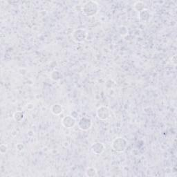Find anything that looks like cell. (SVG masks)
I'll return each mask as SVG.
<instances>
[{"mask_svg": "<svg viewBox=\"0 0 177 177\" xmlns=\"http://www.w3.org/2000/svg\"><path fill=\"white\" fill-rule=\"evenodd\" d=\"M99 5L95 1H89L84 4L82 8L83 14L87 17H93L99 11Z\"/></svg>", "mask_w": 177, "mask_h": 177, "instance_id": "obj_1", "label": "cell"}, {"mask_svg": "<svg viewBox=\"0 0 177 177\" xmlns=\"http://www.w3.org/2000/svg\"><path fill=\"white\" fill-rule=\"evenodd\" d=\"M113 149L118 153H121L125 151L127 147V141L122 137H118L115 138L112 143Z\"/></svg>", "mask_w": 177, "mask_h": 177, "instance_id": "obj_2", "label": "cell"}, {"mask_svg": "<svg viewBox=\"0 0 177 177\" xmlns=\"http://www.w3.org/2000/svg\"><path fill=\"white\" fill-rule=\"evenodd\" d=\"M88 33L85 29L83 28H78L75 30L72 33V38L76 42H83L85 39H87Z\"/></svg>", "mask_w": 177, "mask_h": 177, "instance_id": "obj_3", "label": "cell"}, {"mask_svg": "<svg viewBox=\"0 0 177 177\" xmlns=\"http://www.w3.org/2000/svg\"><path fill=\"white\" fill-rule=\"evenodd\" d=\"M96 115L98 119L101 120H106L109 118L111 113L108 107L105 106H101L96 111Z\"/></svg>", "mask_w": 177, "mask_h": 177, "instance_id": "obj_4", "label": "cell"}, {"mask_svg": "<svg viewBox=\"0 0 177 177\" xmlns=\"http://www.w3.org/2000/svg\"><path fill=\"white\" fill-rule=\"evenodd\" d=\"M77 126L82 131H87L92 127V121L89 118L83 117L79 120L78 123H77Z\"/></svg>", "mask_w": 177, "mask_h": 177, "instance_id": "obj_5", "label": "cell"}, {"mask_svg": "<svg viewBox=\"0 0 177 177\" xmlns=\"http://www.w3.org/2000/svg\"><path fill=\"white\" fill-rule=\"evenodd\" d=\"M105 146L104 145L103 143L100 142H96L93 143L91 146V151L92 152L93 154L96 155H100L105 151Z\"/></svg>", "mask_w": 177, "mask_h": 177, "instance_id": "obj_6", "label": "cell"}, {"mask_svg": "<svg viewBox=\"0 0 177 177\" xmlns=\"http://www.w3.org/2000/svg\"><path fill=\"white\" fill-rule=\"evenodd\" d=\"M62 124L66 129H71L76 125V119L73 118L71 116H66L63 118Z\"/></svg>", "mask_w": 177, "mask_h": 177, "instance_id": "obj_7", "label": "cell"}, {"mask_svg": "<svg viewBox=\"0 0 177 177\" xmlns=\"http://www.w3.org/2000/svg\"><path fill=\"white\" fill-rule=\"evenodd\" d=\"M138 18L143 24H147L151 18V13L148 9H144L138 13Z\"/></svg>", "mask_w": 177, "mask_h": 177, "instance_id": "obj_8", "label": "cell"}, {"mask_svg": "<svg viewBox=\"0 0 177 177\" xmlns=\"http://www.w3.org/2000/svg\"><path fill=\"white\" fill-rule=\"evenodd\" d=\"M63 109L62 107V106L59 104H55V105H52L51 107V112L55 116H58V115L61 114L62 113Z\"/></svg>", "mask_w": 177, "mask_h": 177, "instance_id": "obj_9", "label": "cell"}, {"mask_svg": "<svg viewBox=\"0 0 177 177\" xmlns=\"http://www.w3.org/2000/svg\"><path fill=\"white\" fill-rule=\"evenodd\" d=\"M134 9L136 10V11H138V12H141V11H142L143 10L145 9V4L143 3V1H136L135 2L134 4Z\"/></svg>", "mask_w": 177, "mask_h": 177, "instance_id": "obj_10", "label": "cell"}, {"mask_svg": "<svg viewBox=\"0 0 177 177\" xmlns=\"http://www.w3.org/2000/svg\"><path fill=\"white\" fill-rule=\"evenodd\" d=\"M86 175L89 177H94L97 175V170L94 167H88L85 172Z\"/></svg>", "mask_w": 177, "mask_h": 177, "instance_id": "obj_11", "label": "cell"}, {"mask_svg": "<svg viewBox=\"0 0 177 177\" xmlns=\"http://www.w3.org/2000/svg\"><path fill=\"white\" fill-rule=\"evenodd\" d=\"M24 118V114L22 112H17L13 115V118L16 122H21Z\"/></svg>", "mask_w": 177, "mask_h": 177, "instance_id": "obj_12", "label": "cell"}, {"mask_svg": "<svg viewBox=\"0 0 177 177\" xmlns=\"http://www.w3.org/2000/svg\"><path fill=\"white\" fill-rule=\"evenodd\" d=\"M118 32L119 33H120V35H122V36H125V35H126L127 34V28L125 27V26H120L118 28Z\"/></svg>", "mask_w": 177, "mask_h": 177, "instance_id": "obj_13", "label": "cell"}, {"mask_svg": "<svg viewBox=\"0 0 177 177\" xmlns=\"http://www.w3.org/2000/svg\"><path fill=\"white\" fill-rule=\"evenodd\" d=\"M59 76H60V74H59V73L58 71H53L51 73V79L55 81L58 80L59 79Z\"/></svg>", "mask_w": 177, "mask_h": 177, "instance_id": "obj_14", "label": "cell"}, {"mask_svg": "<svg viewBox=\"0 0 177 177\" xmlns=\"http://www.w3.org/2000/svg\"><path fill=\"white\" fill-rule=\"evenodd\" d=\"M7 149L8 148L6 147L5 144H1V146H0V152H1V154H6V152H7Z\"/></svg>", "mask_w": 177, "mask_h": 177, "instance_id": "obj_15", "label": "cell"}, {"mask_svg": "<svg viewBox=\"0 0 177 177\" xmlns=\"http://www.w3.org/2000/svg\"><path fill=\"white\" fill-rule=\"evenodd\" d=\"M17 149H18L19 152H21L24 149V145H22V144L19 143V144H17Z\"/></svg>", "mask_w": 177, "mask_h": 177, "instance_id": "obj_16", "label": "cell"}, {"mask_svg": "<svg viewBox=\"0 0 177 177\" xmlns=\"http://www.w3.org/2000/svg\"><path fill=\"white\" fill-rule=\"evenodd\" d=\"M71 116L73 118H74L75 119H76V118H77V116H78V114H77V113L76 112H71Z\"/></svg>", "mask_w": 177, "mask_h": 177, "instance_id": "obj_17", "label": "cell"}]
</instances>
